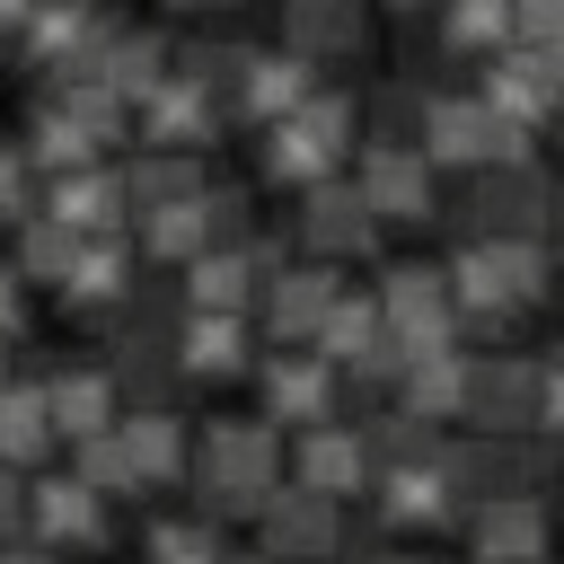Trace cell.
Wrapping results in <instances>:
<instances>
[{
  "mask_svg": "<svg viewBox=\"0 0 564 564\" xmlns=\"http://www.w3.org/2000/svg\"><path fill=\"white\" fill-rule=\"evenodd\" d=\"M529 300H546V247L538 238H467L449 264V308L476 326H511Z\"/></svg>",
  "mask_w": 564,
  "mask_h": 564,
  "instance_id": "obj_1",
  "label": "cell"
},
{
  "mask_svg": "<svg viewBox=\"0 0 564 564\" xmlns=\"http://www.w3.org/2000/svg\"><path fill=\"white\" fill-rule=\"evenodd\" d=\"M273 467H282V449H273L264 423H247V414H212V432H203V449H194L203 511H264Z\"/></svg>",
  "mask_w": 564,
  "mask_h": 564,
  "instance_id": "obj_2",
  "label": "cell"
},
{
  "mask_svg": "<svg viewBox=\"0 0 564 564\" xmlns=\"http://www.w3.org/2000/svg\"><path fill=\"white\" fill-rule=\"evenodd\" d=\"M423 167H520L529 132H511L485 97H423V132H414Z\"/></svg>",
  "mask_w": 564,
  "mask_h": 564,
  "instance_id": "obj_3",
  "label": "cell"
},
{
  "mask_svg": "<svg viewBox=\"0 0 564 564\" xmlns=\"http://www.w3.org/2000/svg\"><path fill=\"white\" fill-rule=\"evenodd\" d=\"M344 141H352V97H326L317 88L300 115L264 123V176L273 185H326L335 159H344Z\"/></svg>",
  "mask_w": 564,
  "mask_h": 564,
  "instance_id": "obj_4",
  "label": "cell"
},
{
  "mask_svg": "<svg viewBox=\"0 0 564 564\" xmlns=\"http://www.w3.org/2000/svg\"><path fill=\"white\" fill-rule=\"evenodd\" d=\"M379 326L388 344L414 361V352H458V308H449V273L441 264H388L379 282Z\"/></svg>",
  "mask_w": 564,
  "mask_h": 564,
  "instance_id": "obj_5",
  "label": "cell"
},
{
  "mask_svg": "<svg viewBox=\"0 0 564 564\" xmlns=\"http://www.w3.org/2000/svg\"><path fill=\"white\" fill-rule=\"evenodd\" d=\"M458 414H467L485 441H511L520 423H538V361H520V352H467Z\"/></svg>",
  "mask_w": 564,
  "mask_h": 564,
  "instance_id": "obj_6",
  "label": "cell"
},
{
  "mask_svg": "<svg viewBox=\"0 0 564 564\" xmlns=\"http://www.w3.org/2000/svg\"><path fill=\"white\" fill-rule=\"evenodd\" d=\"M441 476H449V494L476 511V502H520V494H538V476H546V458L529 449V441H467V449H441Z\"/></svg>",
  "mask_w": 564,
  "mask_h": 564,
  "instance_id": "obj_7",
  "label": "cell"
},
{
  "mask_svg": "<svg viewBox=\"0 0 564 564\" xmlns=\"http://www.w3.org/2000/svg\"><path fill=\"white\" fill-rule=\"evenodd\" d=\"M546 167L538 159H520V167H476V194H467V220H476V238H529L538 229V212H546Z\"/></svg>",
  "mask_w": 564,
  "mask_h": 564,
  "instance_id": "obj_8",
  "label": "cell"
},
{
  "mask_svg": "<svg viewBox=\"0 0 564 564\" xmlns=\"http://www.w3.org/2000/svg\"><path fill=\"white\" fill-rule=\"evenodd\" d=\"M264 555H282V564H317V555H335V538H344V520H335V502L326 494H308V485H273L264 494Z\"/></svg>",
  "mask_w": 564,
  "mask_h": 564,
  "instance_id": "obj_9",
  "label": "cell"
},
{
  "mask_svg": "<svg viewBox=\"0 0 564 564\" xmlns=\"http://www.w3.org/2000/svg\"><path fill=\"white\" fill-rule=\"evenodd\" d=\"M352 194L370 203V220H432V167L414 150H397V141H370L361 150Z\"/></svg>",
  "mask_w": 564,
  "mask_h": 564,
  "instance_id": "obj_10",
  "label": "cell"
},
{
  "mask_svg": "<svg viewBox=\"0 0 564 564\" xmlns=\"http://www.w3.org/2000/svg\"><path fill=\"white\" fill-rule=\"evenodd\" d=\"M273 273H282L273 247H212V256H194V273H185V317H238V300H247L256 282H273Z\"/></svg>",
  "mask_w": 564,
  "mask_h": 564,
  "instance_id": "obj_11",
  "label": "cell"
},
{
  "mask_svg": "<svg viewBox=\"0 0 564 564\" xmlns=\"http://www.w3.org/2000/svg\"><path fill=\"white\" fill-rule=\"evenodd\" d=\"M370 238H379V220H370V203H361L344 176L308 185V203H300V247H317V256H361Z\"/></svg>",
  "mask_w": 564,
  "mask_h": 564,
  "instance_id": "obj_12",
  "label": "cell"
},
{
  "mask_svg": "<svg viewBox=\"0 0 564 564\" xmlns=\"http://www.w3.org/2000/svg\"><path fill=\"white\" fill-rule=\"evenodd\" d=\"M467 538H476V564H538L546 555V502L520 494V502H476L467 511Z\"/></svg>",
  "mask_w": 564,
  "mask_h": 564,
  "instance_id": "obj_13",
  "label": "cell"
},
{
  "mask_svg": "<svg viewBox=\"0 0 564 564\" xmlns=\"http://www.w3.org/2000/svg\"><path fill=\"white\" fill-rule=\"evenodd\" d=\"M35 212H53L70 238H115L132 203H123V176H106V167H79V176H53V194H44Z\"/></svg>",
  "mask_w": 564,
  "mask_h": 564,
  "instance_id": "obj_14",
  "label": "cell"
},
{
  "mask_svg": "<svg viewBox=\"0 0 564 564\" xmlns=\"http://www.w3.org/2000/svg\"><path fill=\"white\" fill-rule=\"evenodd\" d=\"M335 273L326 264H282L273 282H264V326H273V344H300V335H317L326 326V308H335Z\"/></svg>",
  "mask_w": 564,
  "mask_h": 564,
  "instance_id": "obj_15",
  "label": "cell"
},
{
  "mask_svg": "<svg viewBox=\"0 0 564 564\" xmlns=\"http://www.w3.org/2000/svg\"><path fill=\"white\" fill-rule=\"evenodd\" d=\"M282 53H300L308 70L361 53V0H282Z\"/></svg>",
  "mask_w": 564,
  "mask_h": 564,
  "instance_id": "obj_16",
  "label": "cell"
},
{
  "mask_svg": "<svg viewBox=\"0 0 564 564\" xmlns=\"http://www.w3.org/2000/svg\"><path fill=\"white\" fill-rule=\"evenodd\" d=\"M317 97V79H308V62L300 53H247V70H238V115H256V123H282V115H300Z\"/></svg>",
  "mask_w": 564,
  "mask_h": 564,
  "instance_id": "obj_17",
  "label": "cell"
},
{
  "mask_svg": "<svg viewBox=\"0 0 564 564\" xmlns=\"http://www.w3.org/2000/svg\"><path fill=\"white\" fill-rule=\"evenodd\" d=\"M476 97H485V106H494L511 132H529L546 106H564V97L546 88V70H538V53H529V44H502V53L485 62V88H476Z\"/></svg>",
  "mask_w": 564,
  "mask_h": 564,
  "instance_id": "obj_18",
  "label": "cell"
},
{
  "mask_svg": "<svg viewBox=\"0 0 564 564\" xmlns=\"http://www.w3.org/2000/svg\"><path fill=\"white\" fill-rule=\"evenodd\" d=\"M26 520L44 529V546H97V538H106V502H97L79 476H44V485H26Z\"/></svg>",
  "mask_w": 564,
  "mask_h": 564,
  "instance_id": "obj_19",
  "label": "cell"
},
{
  "mask_svg": "<svg viewBox=\"0 0 564 564\" xmlns=\"http://www.w3.org/2000/svg\"><path fill=\"white\" fill-rule=\"evenodd\" d=\"M264 405L282 414V423H335V370L317 361V352H282V361H264Z\"/></svg>",
  "mask_w": 564,
  "mask_h": 564,
  "instance_id": "obj_20",
  "label": "cell"
},
{
  "mask_svg": "<svg viewBox=\"0 0 564 564\" xmlns=\"http://www.w3.org/2000/svg\"><path fill=\"white\" fill-rule=\"evenodd\" d=\"M300 485L308 494H352V485H370V449H361V432L352 423H308L300 432Z\"/></svg>",
  "mask_w": 564,
  "mask_h": 564,
  "instance_id": "obj_21",
  "label": "cell"
},
{
  "mask_svg": "<svg viewBox=\"0 0 564 564\" xmlns=\"http://www.w3.org/2000/svg\"><path fill=\"white\" fill-rule=\"evenodd\" d=\"M115 449H123L132 485H167V476L185 467V423H176L167 405H141V414L115 423Z\"/></svg>",
  "mask_w": 564,
  "mask_h": 564,
  "instance_id": "obj_22",
  "label": "cell"
},
{
  "mask_svg": "<svg viewBox=\"0 0 564 564\" xmlns=\"http://www.w3.org/2000/svg\"><path fill=\"white\" fill-rule=\"evenodd\" d=\"M379 511H388L397 529H414V520H423V529H441V520H458L467 502L449 494L441 458H414V467H388V476H379Z\"/></svg>",
  "mask_w": 564,
  "mask_h": 564,
  "instance_id": "obj_23",
  "label": "cell"
},
{
  "mask_svg": "<svg viewBox=\"0 0 564 564\" xmlns=\"http://www.w3.org/2000/svg\"><path fill=\"white\" fill-rule=\"evenodd\" d=\"M141 132H150V141H176V150H194V141H212V132H220V106H212L194 79H176V70H167V79L141 97Z\"/></svg>",
  "mask_w": 564,
  "mask_h": 564,
  "instance_id": "obj_24",
  "label": "cell"
},
{
  "mask_svg": "<svg viewBox=\"0 0 564 564\" xmlns=\"http://www.w3.org/2000/svg\"><path fill=\"white\" fill-rule=\"evenodd\" d=\"M123 273H132V238H123V229H115V238H79V256H70V273H62V300H70L79 317H88V308H115V300L132 291Z\"/></svg>",
  "mask_w": 564,
  "mask_h": 564,
  "instance_id": "obj_25",
  "label": "cell"
},
{
  "mask_svg": "<svg viewBox=\"0 0 564 564\" xmlns=\"http://www.w3.org/2000/svg\"><path fill=\"white\" fill-rule=\"evenodd\" d=\"M247 370V317H176V379Z\"/></svg>",
  "mask_w": 564,
  "mask_h": 564,
  "instance_id": "obj_26",
  "label": "cell"
},
{
  "mask_svg": "<svg viewBox=\"0 0 564 564\" xmlns=\"http://www.w3.org/2000/svg\"><path fill=\"white\" fill-rule=\"evenodd\" d=\"M44 414H53V432H70V441L115 432V379H106V370H53V379H44Z\"/></svg>",
  "mask_w": 564,
  "mask_h": 564,
  "instance_id": "obj_27",
  "label": "cell"
},
{
  "mask_svg": "<svg viewBox=\"0 0 564 564\" xmlns=\"http://www.w3.org/2000/svg\"><path fill=\"white\" fill-rule=\"evenodd\" d=\"M97 79H106L123 106H141V97L167 79V35H159V26H115V44H106Z\"/></svg>",
  "mask_w": 564,
  "mask_h": 564,
  "instance_id": "obj_28",
  "label": "cell"
},
{
  "mask_svg": "<svg viewBox=\"0 0 564 564\" xmlns=\"http://www.w3.org/2000/svg\"><path fill=\"white\" fill-rule=\"evenodd\" d=\"M458 388H467V352H414L405 370H397V414H414V423H441V414H458Z\"/></svg>",
  "mask_w": 564,
  "mask_h": 564,
  "instance_id": "obj_29",
  "label": "cell"
},
{
  "mask_svg": "<svg viewBox=\"0 0 564 564\" xmlns=\"http://www.w3.org/2000/svg\"><path fill=\"white\" fill-rule=\"evenodd\" d=\"M141 256H167V264L212 256V212H203V194H194V203H167V212H141Z\"/></svg>",
  "mask_w": 564,
  "mask_h": 564,
  "instance_id": "obj_30",
  "label": "cell"
},
{
  "mask_svg": "<svg viewBox=\"0 0 564 564\" xmlns=\"http://www.w3.org/2000/svg\"><path fill=\"white\" fill-rule=\"evenodd\" d=\"M53 449V414H44V388H0V467H26Z\"/></svg>",
  "mask_w": 564,
  "mask_h": 564,
  "instance_id": "obj_31",
  "label": "cell"
},
{
  "mask_svg": "<svg viewBox=\"0 0 564 564\" xmlns=\"http://www.w3.org/2000/svg\"><path fill=\"white\" fill-rule=\"evenodd\" d=\"M194 194H203V167H194L185 150L141 159V167L123 176V203H132V212H167V203H194Z\"/></svg>",
  "mask_w": 564,
  "mask_h": 564,
  "instance_id": "obj_32",
  "label": "cell"
},
{
  "mask_svg": "<svg viewBox=\"0 0 564 564\" xmlns=\"http://www.w3.org/2000/svg\"><path fill=\"white\" fill-rule=\"evenodd\" d=\"M70 256H79V238H70L53 212H26V220H18V282H62Z\"/></svg>",
  "mask_w": 564,
  "mask_h": 564,
  "instance_id": "obj_33",
  "label": "cell"
},
{
  "mask_svg": "<svg viewBox=\"0 0 564 564\" xmlns=\"http://www.w3.org/2000/svg\"><path fill=\"white\" fill-rule=\"evenodd\" d=\"M26 159H35V167H53V176H79V167H97V141H88L62 106H44V115H35V132H26Z\"/></svg>",
  "mask_w": 564,
  "mask_h": 564,
  "instance_id": "obj_34",
  "label": "cell"
},
{
  "mask_svg": "<svg viewBox=\"0 0 564 564\" xmlns=\"http://www.w3.org/2000/svg\"><path fill=\"white\" fill-rule=\"evenodd\" d=\"M361 432V449L370 458H388V467H414V458H441V441H432V423H414V414H370V423H352Z\"/></svg>",
  "mask_w": 564,
  "mask_h": 564,
  "instance_id": "obj_35",
  "label": "cell"
},
{
  "mask_svg": "<svg viewBox=\"0 0 564 564\" xmlns=\"http://www.w3.org/2000/svg\"><path fill=\"white\" fill-rule=\"evenodd\" d=\"M167 62H185L176 79H194L212 106L220 97H238V70H247V44H185V53H167Z\"/></svg>",
  "mask_w": 564,
  "mask_h": 564,
  "instance_id": "obj_36",
  "label": "cell"
},
{
  "mask_svg": "<svg viewBox=\"0 0 564 564\" xmlns=\"http://www.w3.org/2000/svg\"><path fill=\"white\" fill-rule=\"evenodd\" d=\"M62 115H70L88 141H123V115H132V106H123L106 79H70V88H62Z\"/></svg>",
  "mask_w": 564,
  "mask_h": 564,
  "instance_id": "obj_37",
  "label": "cell"
},
{
  "mask_svg": "<svg viewBox=\"0 0 564 564\" xmlns=\"http://www.w3.org/2000/svg\"><path fill=\"white\" fill-rule=\"evenodd\" d=\"M70 476L106 502V494H141L132 485V467H123V449H115V432H88V441H70Z\"/></svg>",
  "mask_w": 564,
  "mask_h": 564,
  "instance_id": "obj_38",
  "label": "cell"
},
{
  "mask_svg": "<svg viewBox=\"0 0 564 564\" xmlns=\"http://www.w3.org/2000/svg\"><path fill=\"white\" fill-rule=\"evenodd\" d=\"M449 44L502 53V44H511V0H449Z\"/></svg>",
  "mask_w": 564,
  "mask_h": 564,
  "instance_id": "obj_39",
  "label": "cell"
},
{
  "mask_svg": "<svg viewBox=\"0 0 564 564\" xmlns=\"http://www.w3.org/2000/svg\"><path fill=\"white\" fill-rule=\"evenodd\" d=\"M150 564H229L212 520H176V529H150Z\"/></svg>",
  "mask_w": 564,
  "mask_h": 564,
  "instance_id": "obj_40",
  "label": "cell"
},
{
  "mask_svg": "<svg viewBox=\"0 0 564 564\" xmlns=\"http://www.w3.org/2000/svg\"><path fill=\"white\" fill-rule=\"evenodd\" d=\"M414 132H423V79H388L379 88V141L414 150Z\"/></svg>",
  "mask_w": 564,
  "mask_h": 564,
  "instance_id": "obj_41",
  "label": "cell"
},
{
  "mask_svg": "<svg viewBox=\"0 0 564 564\" xmlns=\"http://www.w3.org/2000/svg\"><path fill=\"white\" fill-rule=\"evenodd\" d=\"M511 35L538 53V44H555L564 35V0H511Z\"/></svg>",
  "mask_w": 564,
  "mask_h": 564,
  "instance_id": "obj_42",
  "label": "cell"
},
{
  "mask_svg": "<svg viewBox=\"0 0 564 564\" xmlns=\"http://www.w3.org/2000/svg\"><path fill=\"white\" fill-rule=\"evenodd\" d=\"M35 203H26V150L18 141H0V220H26Z\"/></svg>",
  "mask_w": 564,
  "mask_h": 564,
  "instance_id": "obj_43",
  "label": "cell"
},
{
  "mask_svg": "<svg viewBox=\"0 0 564 564\" xmlns=\"http://www.w3.org/2000/svg\"><path fill=\"white\" fill-rule=\"evenodd\" d=\"M538 423L564 441V361H546V370H538Z\"/></svg>",
  "mask_w": 564,
  "mask_h": 564,
  "instance_id": "obj_44",
  "label": "cell"
},
{
  "mask_svg": "<svg viewBox=\"0 0 564 564\" xmlns=\"http://www.w3.org/2000/svg\"><path fill=\"white\" fill-rule=\"evenodd\" d=\"M18 317H26V282H18V264H0V344L18 335Z\"/></svg>",
  "mask_w": 564,
  "mask_h": 564,
  "instance_id": "obj_45",
  "label": "cell"
},
{
  "mask_svg": "<svg viewBox=\"0 0 564 564\" xmlns=\"http://www.w3.org/2000/svg\"><path fill=\"white\" fill-rule=\"evenodd\" d=\"M538 238L564 247V185H546V212H538Z\"/></svg>",
  "mask_w": 564,
  "mask_h": 564,
  "instance_id": "obj_46",
  "label": "cell"
},
{
  "mask_svg": "<svg viewBox=\"0 0 564 564\" xmlns=\"http://www.w3.org/2000/svg\"><path fill=\"white\" fill-rule=\"evenodd\" d=\"M18 520H26V485L0 467V529H18Z\"/></svg>",
  "mask_w": 564,
  "mask_h": 564,
  "instance_id": "obj_47",
  "label": "cell"
},
{
  "mask_svg": "<svg viewBox=\"0 0 564 564\" xmlns=\"http://www.w3.org/2000/svg\"><path fill=\"white\" fill-rule=\"evenodd\" d=\"M35 18V0H0V26H26Z\"/></svg>",
  "mask_w": 564,
  "mask_h": 564,
  "instance_id": "obj_48",
  "label": "cell"
},
{
  "mask_svg": "<svg viewBox=\"0 0 564 564\" xmlns=\"http://www.w3.org/2000/svg\"><path fill=\"white\" fill-rule=\"evenodd\" d=\"M0 564H53L44 546H0Z\"/></svg>",
  "mask_w": 564,
  "mask_h": 564,
  "instance_id": "obj_49",
  "label": "cell"
},
{
  "mask_svg": "<svg viewBox=\"0 0 564 564\" xmlns=\"http://www.w3.org/2000/svg\"><path fill=\"white\" fill-rule=\"evenodd\" d=\"M370 564H414V555H370Z\"/></svg>",
  "mask_w": 564,
  "mask_h": 564,
  "instance_id": "obj_50",
  "label": "cell"
},
{
  "mask_svg": "<svg viewBox=\"0 0 564 564\" xmlns=\"http://www.w3.org/2000/svg\"><path fill=\"white\" fill-rule=\"evenodd\" d=\"M0 388H9V344H0Z\"/></svg>",
  "mask_w": 564,
  "mask_h": 564,
  "instance_id": "obj_51",
  "label": "cell"
},
{
  "mask_svg": "<svg viewBox=\"0 0 564 564\" xmlns=\"http://www.w3.org/2000/svg\"><path fill=\"white\" fill-rule=\"evenodd\" d=\"M185 9H220V0H185Z\"/></svg>",
  "mask_w": 564,
  "mask_h": 564,
  "instance_id": "obj_52",
  "label": "cell"
},
{
  "mask_svg": "<svg viewBox=\"0 0 564 564\" xmlns=\"http://www.w3.org/2000/svg\"><path fill=\"white\" fill-rule=\"evenodd\" d=\"M405 9H414V0H405Z\"/></svg>",
  "mask_w": 564,
  "mask_h": 564,
  "instance_id": "obj_53",
  "label": "cell"
}]
</instances>
